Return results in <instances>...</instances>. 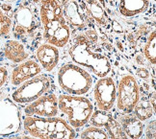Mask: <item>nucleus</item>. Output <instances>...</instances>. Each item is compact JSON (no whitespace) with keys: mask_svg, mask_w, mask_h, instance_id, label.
I'll return each instance as SVG.
<instances>
[{"mask_svg":"<svg viewBox=\"0 0 156 139\" xmlns=\"http://www.w3.org/2000/svg\"><path fill=\"white\" fill-rule=\"evenodd\" d=\"M40 17L47 43L56 47H64L69 43L70 29L57 0H41Z\"/></svg>","mask_w":156,"mask_h":139,"instance_id":"1","label":"nucleus"},{"mask_svg":"<svg viewBox=\"0 0 156 139\" xmlns=\"http://www.w3.org/2000/svg\"><path fill=\"white\" fill-rule=\"evenodd\" d=\"M73 62L82 67H86L99 78L106 77L111 71V64L107 57L92 49V43L85 35H78L69 49Z\"/></svg>","mask_w":156,"mask_h":139,"instance_id":"2","label":"nucleus"},{"mask_svg":"<svg viewBox=\"0 0 156 139\" xmlns=\"http://www.w3.org/2000/svg\"><path fill=\"white\" fill-rule=\"evenodd\" d=\"M23 126L30 135L38 139H74L76 136L73 127L58 117L26 116Z\"/></svg>","mask_w":156,"mask_h":139,"instance_id":"3","label":"nucleus"},{"mask_svg":"<svg viewBox=\"0 0 156 139\" xmlns=\"http://www.w3.org/2000/svg\"><path fill=\"white\" fill-rule=\"evenodd\" d=\"M57 80L65 92L75 96L88 93L93 86L91 74L74 63L63 65L58 71Z\"/></svg>","mask_w":156,"mask_h":139,"instance_id":"4","label":"nucleus"},{"mask_svg":"<svg viewBox=\"0 0 156 139\" xmlns=\"http://www.w3.org/2000/svg\"><path fill=\"white\" fill-rule=\"evenodd\" d=\"M58 108L68 116L69 124L74 129L85 126L94 112V106L82 96L62 94L58 97Z\"/></svg>","mask_w":156,"mask_h":139,"instance_id":"5","label":"nucleus"},{"mask_svg":"<svg viewBox=\"0 0 156 139\" xmlns=\"http://www.w3.org/2000/svg\"><path fill=\"white\" fill-rule=\"evenodd\" d=\"M50 87V80L46 76H36L22 83L14 91L12 98L19 104H29L43 96Z\"/></svg>","mask_w":156,"mask_h":139,"instance_id":"6","label":"nucleus"},{"mask_svg":"<svg viewBox=\"0 0 156 139\" xmlns=\"http://www.w3.org/2000/svg\"><path fill=\"white\" fill-rule=\"evenodd\" d=\"M140 100V88L136 79L131 75H124L121 78L117 88V107L124 113L133 111Z\"/></svg>","mask_w":156,"mask_h":139,"instance_id":"7","label":"nucleus"},{"mask_svg":"<svg viewBox=\"0 0 156 139\" xmlns=\"http://www.w3.org/2000/svg\"><path fill=\"white\" fill-rule=\"evenodd\" d=\"M20 113L13 102L5 99L0 101V135L16 134L20 130Z\"/></svg>","mask_w":156,"mask_h":139,"instance_id":"8","label":"nucleus"},{"mask_svg":"<svg viewBox=\"0 0 156 139\" xmlns=\"http://www.w3.org/2000/svg\"><path fill=\"white\" fill-rule=\"evenodd\" d=\"M94 97L99 110H112L117 98V86L112 77L106 76L98 81L94 89Z\"/></svg>","mask_w":156,"mask_h":139,"instance_id":"9","label":"nucleus"},{"mask_svg":"<svg viewBox=\"0 0 156 139\" xmlns=\"http://www.w3.org/2000/svg\"><path fill=\"white\" fill-rule=\"evenodd\" d=\"M58 111V97L55 94L41 96L24 108L27 116H38L41 118L55 117Z\"/></svg>","mask_w":156,"mask_h":139,"instance_id":"10","label":"nucleus"},{"mask_svg":"<svg viewBox=\"0 0 156 139\" xmlns=\"http://www.w3.org/2000/svg\"><path fill=\"white\" fill-rule=\"evenodd\" d=\"M41 71V66L35 59H26L19 64L11 74V83L14 86H20L32 78L38 76Z\"/></svg>","mask_w":156,"mask_h":139,"instance_id":"11","label":"nucleus"},{"mask_svg":"<svg viewBox=\"0 0 156 139\" xmlns=\"http://www.w3.org/2000/svg\"><path fill=\"white\" fill-rule=\"evenodd\" d=\"M36 56L40 65L45 71L49 72L57 66L60 59V52L58 47L49 43H44L38 47Z\"/></svg>","mask_w":156,"mask_h":139,"instance_id":"12","label":"nucleus"},{"mask_svg":"<svg viewBox=\"0 0 156 139\" xmlns=\"http://www.w3.org/2000/svg\"><path fill=\"white\" fill-rule=\"evenodd\" d=\"M63 14L65 19L74 29L81 30L85 27L82 10L76 0H63Z\"/></svg>","mask_w":156,"mask_h":139,"instance_id":"13","label":"nucleus"},{"mask_svg":"<svg viewBox=\"0 0 156 139\" xmlns=\"http://www.w3.org/2000/svg\"><path fill=\"white\" fill-rule=\"evenodd\" d=\"M148 6L149 0H119V11L125 17H133L145 13Z\"/></svg>","mask_w":156,"mask_h":139,"instance_id":"14","label":"nucleus"},{"mask_svg":"<svg viewBox=\"0 0 156 139\" xmlns=\"http://www.w3.org/2000/svg\"><path fill=\"white\" fill-rule=\"evenodd\" d=\"M4 55L9 60L16 63L24 62L29 57V54L26 51L24 45L15 39H10L5 43Z\"/></svg>","mask_w":156,"mask_h":139,"instance_id":"15","label":"nucleus"},{"mask_svg":"<svg viewBox=\"0 0 156 139\" xmlns=\"http://www.w3.org/2000/svg\"><path fill=\"white\" fill-rule=\"evenodd\" d=\"M121 126L124 134L130 139H140L144 132V124L136 116L123 115L121 118Z\"/></svg>","mask_w":156,"mask_h":139,"instance_id":"16","label":"nucleus"},{"mask_svg":"<svg viewBox=\"0 0 156 139\" xmlns=\"http://www.w3.org/2000/svg\"><path fill=\"white\" fill-rule=\"evenodd\" d=\"M15 31L17 34L23 35L27 31H31L34 26V16L32 12L26 7H20L16 13Z\"/></svg>","mask_w":156,"mask_h":139,"instance_id":"17","label":"nucleus"},{"mask_svg":"<svg viewBox=\"0 0 156 139\" xmlns=\"http://www.w3.org/2000/svg\"><path fill=\"white\" fill-rule=\"evenodd\" d=\"M87 7L92 19H94L95 22L102 26L106 25L108 17L104 9L99 4V2H98L97 0H87Z\"/></svg>","mask_w":156,"mask_h":139,"instance_id":"18","label":"nucleus"},{"mask_svg":"<svg viewBox=\"0 0 156 139\" xmlns=\"http://www.w3.org/2000/svg\"><path fill=\"white\" fill-rule=\"evenodd\" d=\"M133 110L135 116L143 122V121H146L152 116L154 108L151 106V103L147 99H142L137 103Z\"/></svg>","mask_w":156,"mask_h":139,"instance_id":"19","label":"nucleus"},{"mask_svg":"<svg viewBox=\"0 0 156 139\" xmlns=\"http://www.w3.org/2000/svg\"><path fill=\"white\" fill-rule=\"evenodd\" d=\"M145 58L148 60L151 64H155L156 63V33L152 31L148 36L147 44L145 46Z\"/></svg>","mask_w":156,"mask_h":139,"instance_id":"20","label":"nucleus"},{"mask_svg":"<svg viewBox=\"0 0 156 139\" xmlns=\"http://www.w3.org/2000/svg\"><path fill=\"white\" fill-rule=\"evenodd\" d=\"M105 128L107 130L108 137L111 139H128L127 135L122 129L121 124L117 122L115 119L111 118Z\"/></svg>","mask_w":156,"mask_h":139,"instance_id":"21","label":"nucleus"},{"mask_svg":"<svg viewBox=\"0 0 156 139\" xmlns=\"http://www.w3.org/2000/svg\"><path fill=\"white\" fill-rule=\"evenodd\" d=\"M81 139H109L107 132L98 127H88L81 132Z\"/></svg>","mask_w":156,"mask_h":139,"instance_id":"22","label":"nucleus"},{"mask_svg":"<svg viewBox=\"0 0 156 139\" xmlns=\"http://www.w3.org/2000/svg\"><path fill=\"white\" fill-rule=\"evenodd\" d=\"M112 117L107 114L106 111H102V110H98L92 114L91 120L92 125L94 127H98V128H101V127H106L107 124L109 123V121Z\"/></svg>","mask_w":156,"mask_h":139,"instance_id":"23","label":"nucleus"},{"mask_svg":"<svg viewBox=\"0 0 156 139\" xmlns=\"http://www.w3.org/2000/svg\"><path fill=\"white\" fill-rule=\"evenodd\" d=\"M12 20L4 14L2 9L0 8V36H6L11 32Z\"/></svg>","mask_w":156,"mask_h":139,"instance_id":"24","label":"nucleus"},{"mask_svg":"<svg viewBox=\"0 0 156 139\" xmlns=\"http://www.w3.org/2000/svg\"><path fill=\"white\" fill-rule=\"evenodd\" d=\"M147 139H155V120H152L147 127Z\"/></svg>","mask_w":156,"mask_h":139,"instance_id":"25","label":"nucleus"},{"mask_svg":"<svg viewBox=\"0 0 156 139\" xmlns=\"http://www.w3.org/2000/svg\"><path fill=\"white\" fill-rule=\"evenodd\" d=\"M85 37L88 39V40L91 42V43H97L98 41V33L94 31L92 29H89L86 31V34H85Z\"/></svg>","mask_w":156,"mask_h":139,"instance_id":"26","label":"nucleus"},{"mask_svg":"<svg viewBox=\"0 0 156 139\" xmlns=\"http://www.w3.org/2000/svg\"><path fill=\"white\" fill-rule=\"evenodd\" d=\"M8 70L5 66H0V88H1L4 84L6 83L8 80Z\"/></svg>","mask_w":156,"mask_h":139,"instance_id":"27","label":"nucleus"},{"mask_svg":"<svg viewBox=\"0 0 156 139\" xmlns=\"http://www.w3.org/2000/svg\"><path fill=\"white\" fill-rule=\"evenodd\" d=\"M136 75L139 78H141V79L147 80L149 78V72L146 68H139V69H137V71H136Z\"/></svg>","mask_w":156,"mask_h":139,"instance_id":"28","label":"nucleus"},{"mask_svg":"<svg viewBox=\"0 0 156 139\" xmlns=\"http://www.w3.org/2000/svg\"><path fill=\"white\" fill-rule=\"evenodd\" d=\"M112 29H113V31L116 32V33H122L123 32V29L121 26V24L116 20H114L112 22Z\"/></svg>","mask_w":156,"mask_h":139,"instance_id":"29","label":"nucleus"},{"mask_svg":"<svg viewBox=\"0 0 156 139\" xmlns=\"http://www.w3.org/2000/svg\"><path fill=\"white\" fill-rule=\"evenodd\" d=\"M4 139H38V138L31 136V135H13V136H10Z\"/></svg>","mask_w":156,"mask_h":139,"instance_id":"30","label":"nucleus"},{"mask_svg":"<svg viewBox=\"0 0 156 139\" xmlns=\"http://www.w3.org/2000/svg\"><path fill=\"white\" fill-rule=\"evenodd\" d=\"M135 63L139 65H144L145 64V58H144V56L141 55V54H138L135 57Z\"/></svg>","mask_w":156,"mask_h":139,"instance_id":"31","label":"nucleus"},{"mask_svg":"<svg viewBox=\"0 0 156 139\" xmlns=\"http://www.w3.org/2000/svg\"><path fill=\"white\" fill-rule=\"evenodd\" d=\"M116 45H117V47H118V49L119 50H121L122 52H123L124 51V49H123V45H122V43L119 40H117L116 41Z\"/></svg>","mask_w":156,"mask_h":139,"instance_id":"32","label":"nucleus"},{"mask_svg":"<svg viewBox=\"0 0 156 139\" xmlns=\"http://www.w3.org/2000/svg\"><path fill=\"white\" fill-rule=\"evenodd\" d=\"M103 45L106 47V49H107L108 51H111V50H112V45H111L110 43H107V42H106V43H104Z\"/></svg>","mask_w":156,"mask_h":139,"instance_id":"33","label":"nucleus"},{"mask_svg":"<svg viewBox=\"0 0 156 139\" xmlns=\"http://www.w3.org/2000/svg\"><path fill=\"white\" fill-rule=\"evenodd\" d=\"M127 38H128V39H129V41L131 42V43H134V39H133V36H132V35L130 34Z\"/></svg>","mask_w":156,"mask_h":139,"instance_id":"34","label":"nucleus"},{"mask_svg":"<svg viewBox=\"0 0 156 139\" xmlns=\"http://www.w3.org/2000/svg\"><path fill=\"white\" fill-rule=\"evenodd\" d=\"M33 1H34L35 3H37V2H39V1H40V0H33Z\"/></svg>","mask_w":156,"mask_h":139,"instance_id":"35","label":"nucleus"},{"mask_svg":"<svg viewBox=\"0 0 156 139\" xmlns=\"http://www.w3.org/2000/svg\"><path fill=\"white\" fill-rule=\"evenodd\" d=\"M5 1H12V0H5Z\"/></svg>","mask_w":156,"mask_h":139,"instance_id":"36","label":"nucleus"}]
</instances>
